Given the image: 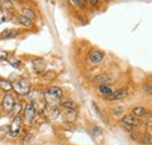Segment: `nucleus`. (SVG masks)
Here are the masks:
<instances>
[{"label": "nucleus", "mask_w": 152, "mask_h": 145, "mask_svg": "<svg viewBox=\"0 0 152 145\" xmlns=\"http://www.w3.org/2000/svg\"><path fill=\"white\" fill-rule=\"evenodd\" d=\"M0 88L5 91H10L12 89V83L5 78H0Z\"/></svg>", "instance_id": "19"}, {"label": "nucleus", "mask_w": 152, "mask_h": 145, "mask_svg": "<svg viewBox=\"0 0 152 145\" xmlns=\"http://www.w3.org/2000/svg\"><path fill=\"white\" fill-rule=\"evenodd\" d=\"M21 15L28 18L29 20H32V21L35 20V18H37L35 12H34L32 8H29V7H22V8H21Z\"/></svg>", "instance_id": "13"}, {"label": "nucleus", "mask_w": 152, "mask_h": 145, "mask_svg": "<svg viewBox=\"0 0 152 145\" xmlns=\"http://www.w3.org/2000/svg\"><path fill=\"white\" fill-rule=\"evenodd\" d=\"M131 136H132V138L134 141H140V136L138 135V133H136V132H131Z\"/></svg>", "instance_id": "30"}, {"label": "nucleus", "mask_w": 152, "mask_h": 145, "mask_svg": "<svg viewBox=\"0 0 152 145\" xmlns=\"http://www.w3.org/2000/svg\"><path fill=\"white\" fill-rule=\"evenodd\" d=\"M61 104H62V107L64 109H72V110H74L76 108V104L74 101H72V100H63L62 102H61Z\"/></svg>", "instance_id": "21"}, {"label": "nucleus", "mask_w": 152, "mask_h": 145, "mask_svg": "<svg viewBox=\"0 0 152 145\" xmlns=\"http://www.w3.org/2000/svg\"><path fill=\"white\" fill-rule=\"evenodd\" d=\"M140 142H143L144 144H148V145H151L152 143V139H151V135H144L143 137H140Z\"/></svg>", "instance_id": "25"}, {"label": "nucleus", "mask_w": 152, "mask_h": 145, "mask_svg": "<svg viewBox=\"0 0 152 145\" xmlns=\"http://www.w3.org/2000/svg\"><path fill=\"white\" fill-rule=\"evenodd\" d=\"M43 114L49 119H56L60 115V110L54 104H46L43 108Z\"/></svg>", "instance_id": "4"}, {"label": "nucleus", "mask_w": 152, "mask_h": 145, "mask_svg": "<svg viewBox=\"0 0 152 145\" xmlns=\"http://www.w3.org/2000/svg\"><path fill=\"white\" fill-rule=\"evenodd\" d=\"M43 80H46V81H52V80H54L55 77H56V72H53V70H49V72H46L43 74Z\"/></svg>", "instance_id": "23"}, {"label": "nucleus", "mask_w": 152, "mask_h": 145, "mask_svg": "<svg viewBox=\"0 0 152 145\" xmlns=\"http://www.w3.org/2000/svg\"><path fill=\"white\" fill-rule=\"evenodd\" d=\"M17 35H19V32L15 31V29H5V31L1 32V36L6 37V39H13Z\"/></svg>", "instance_id": "15"}, {"label": "nucleus", "mask_w": 152, "mask_h": 145, "mask_svg": "<svg viewBox=\"0 0 152 145\" xmlns=\"http://www.w3.org/2000/svg\"><path fill=\"white\" fill-rule=\"evenodd\" d=\"M98 90H99V92H101V94L105 95V97H107V96H109V95L113 92L111 87H110V86H108V84H102V86H99Z\"/></svg>", "instance_id": "20"}, {"label": "nucleus", "mask_w": 152, "mask_h": 145, "mask_svg": "<svg viewBox=\"0 0 152 145\" xmlns=\"http://www.w3.org/2000/svg\"><path fill=\"white\" fill-rule=\"evenodd\" d=\"M88 59H89V61L91 62V63H94V64H98V63H101L102 61H103V59H104V54H103V52H101V51H93V52H90V54L88 56Z\"/></svg>", "instance_id": "10"}, {"label": "nucleus", "mask_w": 152, "mask_h": 145, "mask_svg": "<svg viewBox=\"0 0 152 145\" xmlns=\"http://www.w3.org/2000/svg\"><path fill=\"white\" fill-rule=\"evenodd\" d=\"M128 90L126 89H124V88H121V89H118V90L116 91H113L109 96H107V100H110V101H117V100H123V98H125L126 96H128Z\"/></svg>", "instance_id": "7"}, {"label": "nucleus", "mask_w": 152, "mask_h": 145, "mask_svg": "<svg viewBox=\"0 0 152 145\" xmlns=\"http://www.w3.org/2000/svg\"><path fill=\"white\" fill-rule=\"evenodd\" d=\"M1 105H2V109L6 112H11V110H12L13 105H14V98H13V96L10 92L4 96L2 102H1Z\"/></svg>", "instance_id": "6"}, {"label": "nucleus", "mask_w": 152, "mask_h": 145, "mask_svg": "<svg viewBox=\"0 0 152 145\" xmlns=\"http://www.w3.org/2000/svg\"><path fill=\"white\" fill-rule=\"evenodd\" d=\"M0 6H1V4H0Z\"/></svg>", "instance_id": "33"}, {"label": "nucleus", "mask_w": 152, "mask_h": 145, "mask_svg": "<svg viewBox=\"0 0 152 145\" xmlns=\"http://www.w3.org/2000/svg\"><path fill=\"white\" fill-rule=\"evenodd\" d=\"M72 2L77 5V6H80V7H84V5H86V2L83 0H72Z\"/></svg>", "instance_id": "27"}, {"label": "nucleus", "mask_w": 152, "mask_h": 145, "mask_svg": "<svg viewBox=\"0 0 152 145\" xmlns=\"http://www.w3.org/2000/svg\"><path fill=\"white\" fill-rule=\"evenodd\" d=\"M148 114V110L143 107H137L132 110V115L134 117H142V116H145Z\"/></svg>", "instance_id": "18"}, {"label": "nucleus", "mask_w": 152, "mask_h": 145, "mask_svg": "<svg viewBox=\"0 0 152 145\" xmlns=\"http://www.w3.org/2000/svg\"><path fill=\"white\" fill-rule=\"evenodd\" d=\"M11 17H12V14L7 8L6 10H0V23L8 21L11 19Z\"/></svg>", "instance_id": "17"}, {"label": "nucleus", "mask_w": 152, "mask_h": 145, "mask_svg": "<svg viewBox=\"0 0 152 145\" xmlns=\"http://www.w3.org/2000/svg\"><path fill=\"white\" fill-rule=\"evenodd\" d=\"M12 89L20 96H25V95L29 94L31 86H29V82L27 80L21 78V80H17V81H14L12 83Z\"/></svg>", "instance_id": "1"}, {"label": "nucleus", "mask_w": 152, "mask_h": 145, "mask_svg": "<svg viewBox=\"0 0 152 145\" xmlns=\"http://www.w3.org/2000/svg\"><path fill=\"white\" fill-rule=\"evenodd\" d=\"M17 19H18V22H19L20 25H22V26H25V27H29V26L33 25V21H32V20H29L28 18H26V17H23V15H21V14H18V15H17Z\"/></svg>", "instance_id": "16"}, {"label": "nucleus", "mask_w": 152, "mask_h": 145, "mask_svg": "<svg viewBox=\"0 0 152 145\" xmlns=\"http://www.w3.org/2000/svg\"><path fill=\"white\" fill-rule=\"evenodd\" d=\"M62 118L66 123H74L77 118V114H76L75 110H72V109H66L63 112H62Z\"/></svg>", "instance_id": "9"}, {"label": "nucleus", "mask_w": 152, "mask_h": 145, "mask_svg": "<svg viewBox=\"0 0 152 145\" xmlns=\"http://www.w3.org/2000/svg\"><path fill=\"white\" fill-rule=\"evenodd\" d=\"M21 121H22V119H21L20 116L14 117L12 124L10 125V132H8V135H10L11 137H17V136L19 135L20 127H21Z\"/></svg>", "instance_id": "5"}, {"label": "nucleus", "mask_w": 152, "mask_h": 145, "mask_svg": "<svg viewBox=\"0 0 152 145\" xmlns=\"http://www.w3.org/2000/svg\"><path fill=\"white\" fill-rule=\"evenodd\" d=\"M113 78H111V76H109L108 74H101V75H97L95 76L94 78H93V82L96 83V84H107V83H109L110 81H111Z\"/></svg>", "instance_id": "12"}, {"label": "nucleus", "mask_w": 152, "mask_h": 145, "mask_svg": "<svg viewBox=\"0 0 152 145\" xmlns=\"http://www.w3.org/2000/svg\"><path fill=\"white\" fill-rule=\"evenodd\" d=\"M146 127H148V133H149V135H151V132H152V119L151 118L148 121V123H146Z\"/></svg>", "instance_id": "28"}, {"label": "nucleus", "mask_w": 152, "mask_h": 145, "mask_svg": "<svg viewBox=\"0 0 152 145\" xmlns=\"http://www.w3.org/2000/svg\"><path fill=\"white\" fill-rule=\"evenodd\" d=\"M21 110H22V105H21L20 103H14L13 108L11 110V114H13V115L17 117V116H19V112Z\"/></svg>", "instance_id": "24"}, {"label": "nucleus", "mask_w": 152, "mask_h": 145, "mask_svg": "<svg viewBox=\"0 0 152 145\" xmlns=\"http://www.w3.org/2000/svg\"><path fill=\"white\" fill-rule=\"evenodd\" d=\"M62 94L63 91L60 87H50L49 89L46 90V95L43 97H45V101H47L48 98H52L53 101H57L62 97Z\"/></svg>", "instance_id": "3"}, {"label": "nucleus", "mask_w": 152, "mask_h": 145, "mask_svg": "<svg viewBox=\"0 0 152 145\" xmlns=\"http://www.w3.org/2000/svg\"><path fill=\"white\" fill-rule=\"evenodd\" d=\"M89 2H90V4H91V5H93V6H96V5H97V4H98V1H97V0H90V1H89Z\"/></svg>", "instance_id": "32"}, {"label": "nucleus", "mask_w": 152, "mask_h": 145, "mask_svg": "<svg viewBox=\"0 0 152 145\" xmlns=\"http://www.w3.org/2000/svg\"><path fill=\"white\" fill-rule=\"evenodd\" d=\"M32 64H33V72H37V74H42L43 70L46 69V61L43 59H41V57L33 60Z\"/></svg>", "instance_id": "8"}, {"label": "nucleus", "mask_w": 152, "mask_h": 145, "mask_svg": "<svg viewBox=\"0 0 152 145\" xmlns=\"http://www.w3.org/2000/svg\"><path fill=\"white\" fill-rule=\"evenodd\" d=\"M122 125H123V127H124V129H125V130H129V131H130V132H133L132 130V127H129V125H125V124H122Z\"/></svg>", "instance_id": "31"}, {"label": "nucleus", "mask_w": 152, "mask_h": 145, "mask_svg": "<svg viewBox=\"0 0 152 145\" xmlns=\"http://www.w3.org/2000/svg\"><path fill=\"white\" fill-rule=\"evenodd\" d=\"M143 89H144V90L145 91H148V94H149V95H151V84H144V86H143Z\"/></svg>", "instance_id": "29"}, {"label": "nucleus", "mask_w": 152, "mask_h": 145, "mask_svg": "<svg viewBox=\"0 0 152 145\" xmlns=\"http://www.w3.org/2000/svg\"><path fill=\"white\" fill-rule=\"evenodd\" d=\"M7 56H8V53H7V52H5V51L0 49V61L6 60V59H7Z\"/></svg>", "instance_id": "26"}, {"label": "nucleus", "mask_w": 152, "mask_h": 145, "mask_svg": "<svg viewBox=\"0 0 152 145\" xmlns=\"http://www.w3.org/2000/svg\"><path fill=\"white\" fill-rule=\"evenodd\" d=\"M122 124H125V125H129V127L138 125V118L134 117L131 114H128V115L123 116V118H122Z\"/></svg>", "instance_id": "11"}, {"label": "nucleus", "mask_w": 152, "mask_h": 145, "mask_svg": "<svg viewBox=\"0 0 152 145\" xmlns=\"http://www.w3.org/2000/svg\"><path fill=\"white\" fill-rule=\"evenodd\" d=\"M37 112H38V110L35 109V107L32 103H28L25 107V109H23V119L26 121L27 124H31L34 121V118L37 117Z\"/></svg>", "instance_id": "2"}, {"label": "nucleus", "mask_w": 152, "mask_h": 145, "mask_svg": "<svg viewBox=\"0 0 152 145\" xmlns=\"http://www.w3.org/2000/svg\"><path fill=\"white\" fill-rule=\"evenodd\" d=\"M6 60H7V62H8L12 67H14V68H19L20 66H21V61H20L17 56H14V55L8 54V56H7Z\"/></svg>", "instance_id": "14"}, {"label": "nucleus", "mask_w": 152, "mask_h": 145, "mask_svg": "<svg viewBox=\"0 0 152 145\" xmlns=\"http://www.w3.org/2000/svg\"><path fill=\"white\" fill-rule=\"evenodd\" d=\"M10 132V125H2L0 127V139L4 141L6 138V136L8 135Z\"/></svg>", "instance_id": "22"}]
</instances>
